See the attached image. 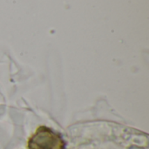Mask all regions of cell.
Here are the masks:
<instances>
[{
  "label": "cell",
  "mask_w": 149,
  "mask_h": 149,
  "mask_svg": "<svg viewBox=\"0 0 149 149\" xmlns=\"http://www.w3.org/2000/svg\"><path fill=\"white\" fill-rule=\"evenodd\" d=\"M65 147L62 137L46 127H40L28 142L29 149H65Z\"/></svg>",
  "instance_id": "6da1fadb"
}]
</instances>
